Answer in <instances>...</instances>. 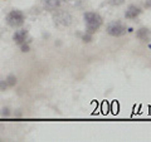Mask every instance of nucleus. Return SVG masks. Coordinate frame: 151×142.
I'll return each mask as SVG.
<instances>
[{"instance_id":"obj_16","label":"nucleus","mask_w":151,"mask_h":142,"mask_svg":"<svg viewBox=\"0 0 151 142\" xmlns=\"http://www.w3.org/2000/svg\"><path fill=\"white\" fill-rule=\"evenodd\" d=\"M15 117H22V112H20V111L15 112Z\"/></svg>"},{"instance_id":"obj_9","label":"nucleus","mask_w":151,"mask_h":142,"mask_svg":"<svg viewBox=\"0 0 151 142\" xmlns=\"http://www.w3.org/2000/svg\"><path fill=\"white\" fill-rule=\"evenodd\" d=\"M5 80H6V83H8L9 87H14L17 84V77L14 74H9Z\"/></svg>"},{"instance_id":"obj_13","label":"nucleus","mask_w":151,"mask_h":142,"mask_svg":"<svg viewBox=\"0 0 151 142\" xmlns=\"http://www.w3.org/2000/svg\"><path fill=\"white\" fill-rule=\"evenodd\" d=\"M8 83H6V80H0V91L4 92V91H6V88H8Z\"/></svg>"},{"instance_id":"obj_2","label":"nucleus","mask_w":151,"mask_h":142,"mask_svg":"<svg viewBox=\"0 0 151 142\" xmlns=\"http://www.w3.org/2000/svg\"><path fill=\"white\" fill-rule=\"evenodd\" d=\"M6 20V24L12 28H19L24 24V20H25V16L23 11L20 10H12L10 13L6 15L5 18Z\"/></svg>"},{"instance_id":"obj_7","label":"nucleus","mask_w":151,"mask_h":142,"mask_svg":"<svg viewBox=\"0 0 151 142\" xmlns=\"http://www.w3.org/2000/svg\"><path fill=\"white\" fill-rule=\"evenodd\" d=\"M141 14V9L136 5H130L127 8V10L125 13V18L126 19H136Z\"/></svg>"},{"instance_id":"obj_5","label":"nucleus","mask_w":151,"mask_h":142,"mask_svg":"<svg viewBox=\"0 0 151 142\" xmlns=\"http://www.w3.org/2000/svg\"><path fill=\"white\" fill-rule=\"evenodd\" d=\"M27 37H28V30H25V29H19V30H17L15 33H14L13 40L17 44L20 45V44H23L27 40Z\"/></svg>"},{"instance_id":"obj_11","label":"nucleus","mask_w":151,"mask_h":142,"mask_svg":"<svg viewBox=\"0 0 151 142\" xmlns=\"http://www.w3.org/2000/svg\"><path fill=\"white\" fill-rule=\"evenodd\" d=\"M108 3H110L111 5H113V6H120V5H122V4L125 3V0H108Z\"/></svg>"},{"instance_id":"obj_3","label":"nucleus","mask_w":151,"mask_h":142,"mask_svg":"<svg viewBox=\"0 0 151 142\" xmlns=\"http://www.w3.org/2000/svg\"><path fill=\"white\" fill-rule=\"evenodd\" d=\"M53 19L55 24H58L60 27H69L72 24V15L65 10H57L53 14Z\"/></svg>"},{"instance_id":"obj_6","label":"nucleus","mask_w":151,"mask_h":142,"mask_svg":"<svg viewBox=\"0 0 151 142\" xmlns=\"http://www.w3.org/2000/svg\"><path fill=\"white\" fill-rule=\"evenodd\" d=\"M136 38L137 39H140L141 42H149L150 38H151V32L150 29H147V28H140L139 30H136Z\"/></svg>"},{"instance_id":"obj_12","label":"nucleus","mask_w":151,"mask_h":142,"mask_svg":"<svg viewBox=\"0 0 151 142\" xmlns=\"http://www.w3.org/2000/svg\"><path fill=\"white\" fill-rule=\"evenodd\" d=\"M20 49H22V52L23 53H27V52H29V49H30V47H29V44L28 43H23V44H20Z\"/></svg>"},{"instance_id":"obj_17","label":"nucleus","mask_w":151,"mask_h":142,"mask_svg":"<svg viewBox=\"0 0 151 142\" xmlns=\"http://www.w3.org/2000/svg\"><path fill=\"white\" fill-rule=\"evenodd\" d=\"M149 48H150V49H151V44H150V45H149Z\"/></svg>"},{"instance_id":"obj_14","label":"nucleus","mask_w":151,"mask_h":142,"mask_svg":"<svg viewBox=\"0 0 151 142\" xmlns=\"http://www.w3.org/2000/svg\"><path fill=\"white\" fill-rule=\"evenodd\" d=\"M10 110H9V108H4L3 110V117H10Z\"/></svg>"},{"instance_id":"obj_15","label":"nucleus","mask_w":151,"mask_h":142,"mask_svg":"<svg viewBox=\"0 0 151 142\" xmlns=\"http://www.w3.org/2000/svg\"><path fill=\"white\" fill-rule=\"evenodd\" d=\"M145 8H151V0H146L145 1Z\"/></svg>"},{"instance_id":"obj_10","label":"nucleus","mask_w":151,"mask_h":142,"mask_svg":"<svg viewBox=\"0 0 151 142\" xmlns=\"http://www.w3.org/2000/svg\"><path fill=\"white\" fill-rule=\"evenodd\" d=\"M82 40L84 42V43H89V42H92V34H89V33L86 32L82 35Z\"/></svg>"},{"instance_id":"obj_4","label":"nucleus","mask_w":151,"mask_h":142,"mask_svg":"<svg viewBox=\"0 0 151 142\" xmlns=\"http://www.w3.org/2000/svg\"><path fill=\"white\" fill-rule=\"evenodd\" d=\"M106 30H107V33L111 37H116V38L125 35L126 32H127L126 27L124 24H121L120 22H112V23H110V24L107 25Z\"/></svg>"},{"instance_id":"obj_8","label":"nucleus","mask_w":151,"mask_h":142,"mask_svg":"<svg viewBox=\"0 0 151 142\" xmlns=\"http://www.w3.org/2000/svg\"><path fill=\"white\" fill-rule=\"evenodd\" d=\"M42 3H43L44 8L48 9V10H55L60 5V0H42Z\"/></svg>"},{"instance_id":"obj_1","label":"nucleus","mask_w":151,"mask_h":142,"mask_svg":"<svg viewBox=\"0 0 151 142\" xmlns=\"http://www.w3.org/2000/svg\"><path fill=\"white\" fill-rule=\"evenodd\" d=\"M84 22H86V32L89 34L96 33L102 25V16L98 13L94 11H87L84 13Z\"/></svg>"}]
</instances>
